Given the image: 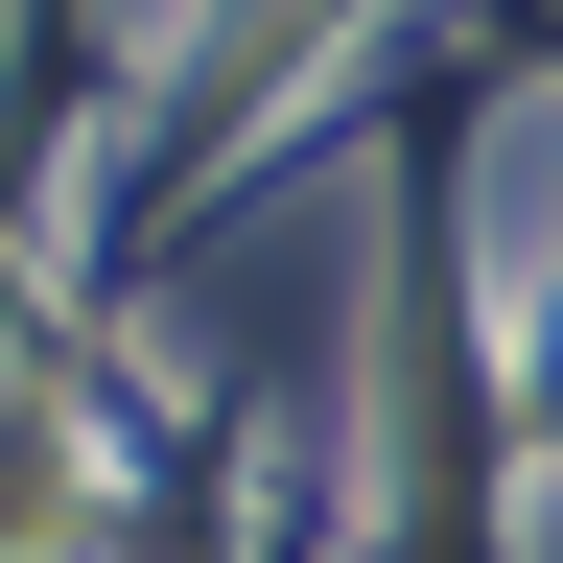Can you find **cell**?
I'll return each instance as SVG.
<instances>
[{
	"instance_id": "cell-1",
	"label": "cell",
	"mask_w": 563,
	"mask_h": 563,
	"mask_svg": "<svg viewBox=\"0 0 563 563\" xmlns=\"http://www.w3.org/2000/svg\"><path fill=\"white\" fill-rule=\"evenodd\" d=\"M70 540H95V470L47 399H0V563H70Z\"/></svg>"
}]
</instances>
